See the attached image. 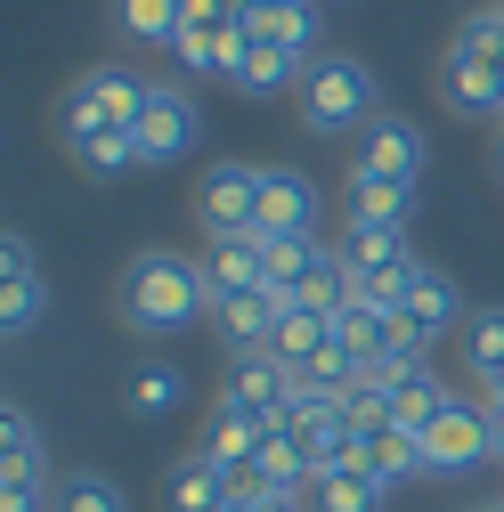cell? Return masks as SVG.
Listing matches in <instances>:
<instances>
[{"mask_svg": "<svg viewBox=\"0 0 504 512\" xmlns=\"http://www.w3.org/2000/svg\"><path fill=\"white\" fill-rule=\"evenodd\" d=\"M114 309H122V326H131V334H147V342L187 334L196 317H212L204 261H187V252H171V244L131 252V269H122V285H114Z\"/></svg>", "mask_w": 504, "mask_h": 512, "instance_id": "cell-1", "label": "cell"}, {"mask_svg": "<svg viewBox=\"0 0 504 512\" xmlns=\"http://www.w3.org/2000/svg\"><path fill=\"white\" fill-rule=\"evenodd\" d=\"M293 98H301V131L309 139H358L366 122H383V82H374V66L350 57V49H318Z\"/></svg>", "mask_w": 504, "mask_h": 512, "instance_id": "cell-2", "label": "cell"}, {"mask_svg": "<svg viewBox=\"0 0 504 512\" xmlns=\"http://www.w3.org/2000/svg\"><path fill=\"white\" fill-rule=\"evenodd\" d=\"M147 90H155V82H139L131 66H90V74H74L66 98H57V139L82 147V139H98V131H131L139 106H147Z\"/></svg>", "mask_w": 504, "mask_h": 512, "instance_id": "cell-3", "label": "cell"}, {"mask_svg": "<svg viewBox=\"0 0 504 512\" xmlns=\"http://www.w3.org/2000/svg\"><path fill=\"white\" fill-rule=\"evenodd\" d=\"M415 447H423V472H431V480H456V472H472V464H496L488 399H448V407L415 431Z\"/></svg>", "mask_w": 504, "mask_h": 512, "instance_id": "cell-4", "label": "cell"}, {"mask_svg": "<svg viewBox=\"0 0 504 512\" xmlns=\"http://www.w3.org/2000/svg\"><path fill=\"white\" fill-rule=\"evenodd\" d=\"M342 269H350V293L358 301H383V309H399V293L415 285V252H407V236H374V228H342Z\"/></svg>", "mask_w": 504, "mask_h": 512, "instance_id": "cell-5", "label": "cell"}, {"mask_svg": "<svg viewBox=\"0 0 504 512\" xmlns=\"http://www.w3.org/2000/svg\"><path fill=\"white\" fill-rule=\"evenodd\" d=\"M196 228L204 236H252L261 228V163H212L196 187Z\"/></svg>", "mask_w": 504, "mask_h": 512, "instance_id": "cell-6", "label": "cell"}, {"mask_svg": "<svg viewBox=\"0 0 504 512\" xmlns=\"http://www.w3.org/2000/svg\"><path fill=\"white\" fill-rule=\"evenodd\" d=\"M196 131H204V114H196V98H187L179 82H155L147 106H139V122H131L139 163H171V155H187V147H196Z\"/></svg>", "mask_w": 504, "mask_h": 512, "instance_id": "cell-7", "label": "cell"}, {"mask_svg": "<svg viewBox=\"0 0 504 512\" xmlns=\"http://www.w3.org/2000/svg\"><path fill=\"white\" fill-rule=\"evenodd\" d=\"M244 41L285 49V57H318V41H326V0H244Z\"/></svg>", "mask_w": 504, "mask_h": 512, "instance_id": "cell-8", "label": "cell"}, {"mask_svg": "<svg viewBox=\"0 0 504 512\" xmlns=\"http://www.w3.org/2000/svg\"><path fill=\"white\" fill-rule=\"evenodd\" d=\"M0 269H9V285H0V334L25 342L41 326V309H49V277L33 261V236H0Z\"/></svg>", "mask_w": 504, "mask_h": 512, "instance_id": "cell-9", "label": "cell"}, {"mask_svg": "<svg viewBox=\"0 0 504 512\" xmlns=\"http://www.w3.org/2000/svg\"><path fill=\"white\" fill-rule=\"evenodd\" d=\"M399 317L415 326V342H423V358H431L448 334H464V317H472V309H464V293H456L448 269H415V285L399 293Z\"/></svg>", "mask_w": 504, "mask_h": 512, "instance_id": "cell-10", "label": "cell"}, {"mask_svg": "<svg viewBox=\"0 0 504 512\" xmlns=\"http://www.w3.org/2000/svg\"><path fill=\"white\" fill-rule=\"evenodd\" d=\"M204 285H212V309L236 301V293H261L269 285V252H261V228L252 236H204Z\"/></svg>", "mask_w": 504, "mask_h": 512, "instance_id": "cell-11", "label": "cell"}, {"mask_svg": "<svg viewBox=\"0 0 504 512\" xmlns=\"http://www.w3.org/2000/svg\"><path fill=\"white\" fill-rule=\"evenodd\" d=\"M220 399L228 407H244V415H285L293 407V366L285 358H269V350H244V358H228V382H220Z\"/></svg>", "mask_w": 504, "mask_h": 512, "instance_id": "cell-12", "label": "cell"}, {"mask_svg": "<svg viewBox=\"0 0 504 512\" xmlns=\"http://www.w3.org/2000/svg\"><path fill=\"white\" fill-rule=\"evenodd\" d=\"M423 131L407 114H383V122H366L358 131V171H374V179H399V187H415L423 179Z\"/></svg>", "mask_w": 504, "mask_h": 512, "instance_id": "cell-13", "label": "cell"}, {"mask_svg": "<svg viewBox=\"0 0 504 512\" xmlns=\"http://www.w3.org/2000/svg\"><path fill=\"white\" fill-rule=\"evenodd\" d=\"M407 220H415V187H399V179H374V171H350V187H342V228L407 236Z\"/></svg>", "mask_w": 504, "mask_h": 512, "instance_id": "cell-14", "label": "cell"}, {"mask_svg": "<svg viewBox=\"0 0 504 512\" xmlns=\"http://www.w3.org/2000/svg\"><path fill=\"white\" fill-rule=\"evenodd\" d=\"M439 98H448L456 114H496L504 122V66H496V57H472V49H448V57H439Z\"/></svg>", "mask_w": 504, "mask_h": 512, "instance_id": "cell-15", "label": "cell"}, {"mask_svg": "<svg viewBox=\"0 0 504 512\" xmlns=\"http://www.w3.org/2000/svg\"><path fill=\"white\" fill-rule=\"evenodd\" d=\"M261 236H318V187L285 163H261Z\"/></svg>", "mask_w": 504, "mask_h": 512, "instance_id": "cell-16", "label": "cell"}, {"mask_svg": "<svg viewBox=\"0 0 504 512\" xmlns=\"http://www.w3.org/2000/svg\"><path fill=\"white\" fill-rule=\"evenodd\" d=\"M285 309H293V301H285V293H269V285H261V293H236V301H220V309H212V326H220L228 358H244V350H269Z\"/></svg>", "mask_w": 504, "mask_h": 512, "instance_id": "cell-17", "label": "cell"}, {"mask_svg": "<svg viewBox=\"0 0 504 512\" xmlns=\"http://www.w3.org/2000/svg\"><path fill=\"white\" fill-rule=\"evenodd\" d=\"M277 423L269 415H244V407H212V423H204V439H196V456H212L220 472H252V456H261V439H269Z\"/></svg>", "mask_w": 504, "mask_h": 512, "instance_id": "cell-18", "label": "cell"}, {"mask_svg": "<svg viewBox=\"0 0 504 512\" xmlns=\"http://www.w3.org/2000/svg\"><path fill=\"white\" fill-rule=\"evenodd\" d=\"M301 74H309V57H285V49L244 41L236 66H228V90H244V98H277V90H301Z\"/></svg>", "mask_w": 504, "mask_h": 512, "instance_id": "cell-19", "label": "cell"}, {"mask_svg": "<svg viewBox=\"0 0 504 512\" xmlns=\"http://www.w3.org/2000/svg\"><path fill=\"white\" fill-rule=\"evenodd\" d=\"M228 488H236V472H220L212 456H179V464L163 472L171 512H228Z\"/></svg>", "mask_w": 504, "mask_h": 512, "instance_id": "cell-20", "label": "cell"}, {"mask_svg": "<svg viewBox=\"0 0 504 512\" xmlns=\"http://www.w3.org/2000/svg\"><path fill=\"white\" fill-rule=\"evenodd\" d=\"M326 350H334V317H326V309H301V301H293V309L277 317V342H269V358H285V366L301 374V366H318Z\"/></svg>", "mask_w": 504, "mask_h": 512, "instance_id": "cell-21", "label": "cell"}, {"mask_svg": "<svg viewBox=\"0 0 504 512\" xmlns=\"http://www.w3.org/2000/svg\"><path fill=\"white\" fill-rule=\"evenodd\" d=\"M383 480H374L366 464H334V472H318V488H309V512H383Z\"/></svg>", "mask_w": 504, "mask_h": 512, "instance_id": "cell-22", "label": "cell"}, {"mask_svg": "<svg viewBox=\"0 0 504 512\" xmlns=\"http://www.w3.org/2000/svg\"><path fill=\"white\" fill-rule=\"evenodd\" d=\"M179 407H187V366L147 358V366L131 374V415H139V423H163V415H179Z\"/></svg>", "mask_w": 504, "mask_h": 512, "instance_id": "cell-23", "label": "cell"}, {"mask_svg": "<svg viewBox=\"0 0 504 512\" xmlns=\"http://www.w3.org/2000/svg\"><path fill=\"white\" fill-rule=\"evenodd\" d=\"M456 358H464V374H472L480 391H488V382L504 374V309H472V317H464V334H456Z\"/></svg>", "mask_w": 504, "mask_h": 512, "instance_id": "cell-24", "label": "cell"}, {"mask_svg": "<svg viewBox=\"0 0 504 512\" xmlns=\"http://www.w3.org/2000/svg\"><path fill=\"white\" fill-rule=\"evenodd\" d=\"M114 25L131 33V41H147V49H179L187 0H114Z\"/></svg>", "mask_w": 504, "mask_h": 512, "instance_id": "cell-25", "label": "cell"}, {"mask_svg": "<svg viewBox=\"0 0 504 512\" xmlns=\"http://www.w3.org/2000/svg\"><path fill=\"white\" fill-rule=\"evenodd\" d=\"M358 464L383 480V488H399V480H415V472H423V447H415V431H383V423H374V431H366V447H358Z\"/></svg>", "mask_w": 504, "mask_h": 512, "instance_id": "cell-26", "label": "cell"}, {"mask_svg": "<svg viewBox=\"0 0 504 512\" xmlns=\"http://www.w3.org/2000/svg\"><path fill=\"white\" fill-rule=\"evenodd\" d=\"M236 49H244V33H179V66L196 74V82H228V66H236Z\"/></svg>", "mask_w": 504, "mask_h": 512, "instance_id": "cell-27", "label": "cell"}, {"mask_svg": "<svg viewBox=\"0 0 504 512\" xmlns=\"http://www.w3.org/2000/svg\"><path fill=\"white\" fill-rule=\"evenodd\" d=\"M49 512H131V496H122L106 472H66L49 496Z\"/></svg>", "mask_w": 504, "mask_h": 512, "instance_id": "cell-28", "label": "cell"}, {"mask_svg": "<svg viewBox=\"0 0 504 512\" xmlns=\"http://www.w3.org/2000/svg\"><path fill=\"white\" fill-rule=\"evenodd\" d=\"M90 179H122V171H139V139L131 131H98V139H82V147H66Z\"/></svg>", "mask_w": 504, "mask_h": 512, "instance_id": "cell-29", "label": "cell"}, {"mask_svg": "<svg viewBox=\"0 0 504 512\" xmlns=\"http://www.w3.org/2000/svg\"><path fill=\"white\" fill-rule=\"evenodd\" d=\"M0 456H9V472H49V456H41V423H33L25 407L0 415Z\"/></svg>", "mask_w": 504, "mask_h": 512, "instance_id": "cell-30", "label": "cell"}, {"mask_svg": "<svg viewBox=\"0 0 504 512\" xmlns=\"http://www.w3.org/2000/svg\"><path fill=\"white\" fill-rule=\"evenodd\" d=\"M448 49H472V57H496V66H504V9H496V0H488V9H472Z\"/></svg>", "mask_w": 504, "mask_h": 512, "instance_id": "cell-31", "label": "cell"}, {"mask_svg": "<svg viewBox=\"0 0 504 512\" xmlns=\"http://www.w3.org/2000/svg\"><path fill=\"white\" fill-rule=\"evenodd\" d=\"M57 472H0V512H49Z\"/></svg>", "mask_w": 504, "mask_h": 512, "instance_id": "cell-32", "label": "cell"}, {"mask_svg": "<svg viewBox=\"0 0 504 512\" xmlns=\"http://www.w3.org/2000/svg\"><path fill=\"white\" fill-rule=\"evenodd\" d=\"M488 423H496V464H504V399H488Z\"/></svg>", "mask_w": 504, "mask_h": 512, "instance_id": "cell-33", "label": "cell"}, {"mask_svg": "<svg viewBox=\"0 0 504 512\" xmlns=\"http://www.w3.org/2000/svg\"><path fill=\"white\" fill-rule=\"evenodd\" d=\"M480 399H504V374H496V382H488V391H480Z\"/></svg>", "mask_w": 504, "mask_h": 512, "instance_id": "cell-34", "label": "cell"}, {"mask_svg": "<svg viewBox=\"0 0 504 512\" xmlns=\"http://www.w3.org/2000/svg\"><path fill=\"white\" fill-rule=\"evenodd\" d=\"M472 512H504V496H488V504H472Z\"/></svg>", "mask_w": 504, "mask_h": 512, "instance_id": "cell-35", "label": "cell"}, {"mask_svg": "<svg viewBox=\"0 0 504 512\" xmlns=\"http://www.w3.org/2000/svg\"><path fill=\"white\" fill-rule=\"evenodd\" d=\"M496 163H504V122H496Z\"/></svg>", "mask_w": 504, "mask_h": 512, "instance_id": "cell-36", "label": "cell"}, {"mask_svg": "<svg viewBox=\"0 0 504 512\" xmlns=\"http://www.w3.org/2000/svg\"><path fill=\"white\" fill-rule=\"evenodd\" d=\"M342 9H350V0H342Z\"/></svg>", "mask_w": 504, "mask_h": 512, "instance_id": "cell-37", "label": "cell"}, {"mask_svg": "<svg viewBox=\"0 0 504 512\" xmlns=\"http://www.w3.org/2000/svg\"><path fill=\"white\" fill-rule=\"evenodd\" d=\"M496 9H504V0H496Z\"/></svg>", "mask_w": 504, "mask_h": 512, "instance_id": "cell-38", "label": "cell"}]
</instances>
